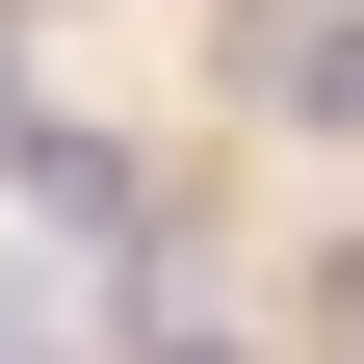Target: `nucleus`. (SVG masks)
<instances>
[{"mask_svg":"<svg viewBox=\"0 0 364 364\" xmlns=\"http://www.w3.org/2000/svg\"><path fill=\"white\" fill-rule=\"evenodd\" d=\"M235 105H260V130H338V156H364V0H235Z\"/></svg>","mask_w":364,"mask_h":364,"instance_id":"1","label":"nucleus"},{"mask_svg":"<svg viewBox=\"0 0 364 364\" xmlns=\"http://www.w3.org/2000/svg\"><path fill=\"white\" fill-rule=\"evenodd\" d=\"M312 338H338V364H364V260H312Z\"/></svg>","mask_w":364,"mask_h":364,"instance_id":"3","label":"nucleus"},{"mask_svg":"<svg viewBox=\"0 0 364 364\" xmlns=\"http://www.w3.org/2000/svg\"><path fill=\"white\" fill-rule=\"evenodd\" d=\"M130 338H156V364H235V338H208V312H130Z\"/></svg>","mask_w":364,"mask_h":364,"instance_id":"4","label":"nucleus"},{"mask_svg":"<svg viewBox=\"0 0 364 364\" xmlns=\"http://www.w3.org/2000/svg\"><path fill=\"white\" fill-rule=\"evenodd\" d=\"M0 364H105V338H78V312L26 287V260H0Z\"/></svg>","mask_w":364,"mask_h":364,"instance_id":"2","label":"nucleus"}]
</instances>
